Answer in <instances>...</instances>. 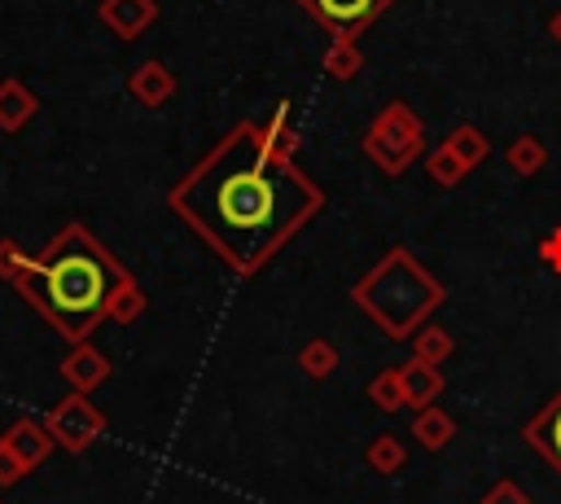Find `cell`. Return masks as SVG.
I'll use <instances>...</instances> for the list:
<instances>
[{
    "mask_svg": "<svg viewBox=\"0 0 561 504\" xmlns=\"http://www.w3.org/2000/svg\"><path fill=\"white\" fill-rule=\"evenodd\" d=\"M425 175H430L438 188H456V184H465L469 167H465L447 145H438V149H430V153H425Z\"/></svg>",
    "mask_w": 561,
    "mask_h": 504,
    "instance_id": "obj_22",
    "label": "cell"
},
{
    "mask_svg": "<svg viewBox=\"0 0 561 504\" xmlns=\"http://www.w3.org/2000/svg\"><path fill=\"white\" fill-rule=\"evenodd\" d=\"M548 35H552V39H557V44H561V9H557V13H552V18H548Z\"/></svg>",
    "mask_w": 561,
    "mask_h": 504,
    "instance_id": "obj_27",
    "label": "cell"
},
{
    "mask_svg": "<svg viewBox=\"0 0 561 504\" xmlns=\"http://www.w3.org/2000/svg\"><path fill=\"white\" fill-rule=\"evenodd\" d=\"M320 70L337 83H351L359 70H364V48L359 39H346V35H329V48L320 57Z\"/></svg>",
    "mask_w": 561,
    "mask_h": 504,
    "instance_id": "obj_15",
    "label": "cell"
},
{
    "mask_svg": "<svg viewBox=\"0 0 561 504\" xmlns=\"http://www.w3.org/2000/svg\"><path fill=\"white\" fill-rule=\"evenodd\" d=\"M0 280H9L70 346L92 342V333L110 320L114 298L136 280L105 241L70 219L39 254H26L18 241H0Z\"/></svg>",
    "mask_w": 561,
    "mask_h": 504,
    "instance_id": "obj_2",
    "label": "cell"
},
{
    "mask_svg": "<svg viewBox=\"0 0 561 504\" xmlns=\"http://www.w3.org/2000/svg\"><path fill=\"white\" fill-rule=\"evenodd\" d=\"M145 307H149V298H145V289L131 280L118 298H114V307H110V320L114 324H131V320H140L145 316Z\"/></svg>",
    "mask_w": 561,
    "mask_h": 504,
    "instance_id": "obj_24",
    "label": "cell"
},
{
    "mask_svg": "<svg viewBox=\"0 0 561 504\" xmlns=\"http://www.w3.org/2000/svg\"><path fill=\"white\" fill-rule=\"evenodd\" d=\"M294 4L329 35H346V39H359L386 9H394V0H294Z\"/></svg>",
    "mask_w": 561,
    "mask_h": 504,
    "instance_id": "obj_6",
    "label": "cell"
},
{
    "mask_svg": "<svg viewBox=\"0 0 561 504\" xmlns=\"http://www.w3.org/2000/svg\"><path fill=\"white\" fill-rule=\"evenodd\" d=\"M61 377H66L70 390L92 394V390L110 377V355H105L101 346H92V342H75V346L66 351V359H61Z\"/></svg>",
    "mask_w": 561,
    "mask_h": 504,
    "instance_id": "obj_9",
    "label": "cell"
},
{
    "mask_svg": "<svg viewBox=\"0 0 561 504\" xmlns=\"http://www.w3.org/2000/svg\"><path fill=\"white\" fill-rule=\"evenodd\" d=\"M504 158H508V167H513L517 175H526V180L548 167V149H543L539 136H517V140L504 149Z\"/></svg>",
    "mask_w": 561,
    "mask_h": 504,
    "instance_id": "obj_21",
    "label": "cell"
},
{
    "mask_svg": "<svg viewBox=\"0 0 561 504\" xmlns=\"http://www.w3.org/2000/svg\"><path fill=\"white\" fill-rule=\"evenodd\" d=\"M96 13L118 39H140L158 22V0H101Z\"/></svg>",
    "mask_w": 561,
    "mask_h": 504,
    "instance_id": "obj_10",
    "label": "cell"
},
{
    "mask_svg": "<svg viewBox=\"0 0 561 504\" xmlns=\"http://www.w3.org/2000/svg\"><path fill=\"white\" fill-rule=\"evenodd\" d=\"M39 110V96L22 79H0V131H22Z\"/></svg>",
    "mask_w": 561,
    "mask_h": 504,
    "instance_id": "obj_13",
    "label": "cell"
},
{
    "mask_svg": "<svg viewBox=\"0 0 561 504\" xmlns=\"http://www.w3.org/2000/svg\"><path fill=\"white\" fill-rule=\"evenodd\" d=\"M399 381H403V399L408 408H430L438 394H443V368L438 364H425V359H408L399 364Z\"/></svg>",
    "mask_w": 561,
    "mask_h": 504,
    "instance_id": "obj_12",
    "label": "cell"
},
{
    "mask_svg": "<svg viewBox=\"0 0 561 504\" xmlns=\"http://www.w3.org/2000/svg\"><path fill=\"white\" fill-rule=\"evenodd\" d=\"M408 342H412V359H425V364H438V368H443V359L456 355V337L443 324H421Z\"/></svg>",
    "mask_w": 561,
    "mask_h": 504,
    "instance_id": "obj_17",
    "label": "cell"
},
{
    "mask_svg": "<svg viewBox=\"0 0 561 504\" xmlns=\"http://www.w3.org/2000/svg\"><path fill=\"white\" fill-rule=\"evenodd\" d=\"M368 399H373V408H381V412H399V408H408L399 368H381V373L368 381Z\"/></svg>",
    "mask_w": 561,
    "mask_h": 504,
    "instance_id": "obj_23",
    "label": "cell"
},
{
    "mask_svg": "<svg viewBox=\"0 0 561 504\" xmlns=\"http://www.w3.org/2000/svg\"><path fill=\"white\" fill-rule=\"evenodd\" d=\"M351 302L390 337V342H408L421 324H430V316L447 302V289L438 285V276L408 250V245H390L355 285H351Z\"/></svg>",
    "mask_w": 561,
    "mask_h": 504,
    "instance_id": "obj_3",
    "label": "cell"
},
{
    "mask_svg": "<svg viewBox=\"0 0 561 504\" xmlns=\"http://www.w3.org/2000/svg\"><path fill=\"white\" fill-rule=\"evenodd\" d=\"M478 504H530V495H526V486H522V482L500 478V482H491V486L482 491V500H478Z\"/></svg>",
    "mask_w": 561,
    "mask_h": 504,
    "instance_id": "obj_25",
    "label": "cell"
},
{
    "mask_svg": "<svg viewBox=\"0 0 561 504\" xmlns=\"http://www.w3.org/2000/svg\"><path fill=\"white\" fill-rule=\"evenodd\" d=\"M18 478H26V469H22V465L13 460V451L0 443V486H13Z\"/></svg>",
    "mask_w": 561,
    "mask_h": 504,
    "instance_id": "obj_26",
    "label": "cell"
},
{
    "mask_svg": "<svg viewBox=\"0 0 561 504\" xmlns=\"http://www.w3.org/2000/svg\"><path fill=\"white\" fill-rule=\"evenodd\" d=\"M0 443L13 451V460H18L26 473H35V469L48 460V451H53V434H48V425L35 421V416H18V421L0 434Z\"/></svg>",
    "mask_w": 561,
    "mask_h": 504,
    "instance_id": "obj_7",
    "label": "cell"
},
{
    "mask_svg": "<svg viewBox=\"0 0 561 504\" xmlns=\"http://www.w3.org/2000/svg\"><path fill=\"white\" fill-rule=\"evenodd\" d=\"M522 443L535 447V451L561 473V390L522 425Z\"/></svg>",
    "mask_w": 561,
    "mask_h": 504,
    "instance_id": "obj_8",
    "label": "cell"
},
{
    "mask_svg": "<svg viewBox=\"0 0 561 504\" xmlns=\"http://www.w3.org/2000/svg\"><path fill=\"white\" fill-rule=\"evenodd\" d=\"M44 425H48V434H53V443L57 447H66V451H88L96 438H101V429H105V412L88 399V394H66V399H57L53 408H48V416H44Z\"/></svg>",
    "mask_w": 561,
    "mask_h": 504,
    "instance_id": "obj_5",
    "label": "cell"
},
{
    "mask_svg": "<svg viewBox=\"0 0 561 504\" xmlns=\"http://www.w3.org/2000/svg\"><path fill=\"white\" fill-rule=\"evenodd\" d=\"M412 438L425 447V451H443L451 438H456V416L451 412H443L438 403H430V408H416L412 412Z\"/></svg>",
    "mask_w": 561,
    "mask_h": 504,
    "instance_id": "obj_14",
    "label": "cell"
},
{
    "mask_svg": "<svg viewBox=\"0 0 561 504\" xmlns=\"http://www.w3.org/2000/svg\"><path fill=\"white\" fill-rule=\"evenodd\" d=\"M167 206L228 272L254 276L324 210V188L294 158H276L245 118L171 184Z\"/></svg>",
    "mask_w": 561,
    "mask_h": 504,
    "instance_id": "obj_1",
    "label": "cell"
},
{
    "mask_svg": "<svg viewBox=\"0 0 561 504\" xmlns=\"http://www.w3.org/2000/svg\"><path fill=\"white\" fill-rule=\"evenodd\" d=\"M359 149H364V158L381 175L394 180V175H403L421 158V149H425V123H421V114L408 101H386L373 114V123L364 127Z\"/></svg>",
    "mask_w": 561,
    "mask_h": 504,
    "instance_id": "obj_4",
    "label": "cell"
},
{
    "mask_svg": "<svg viewBox=\"0 0 561 504\" xmlns=\"http://www.w3.org/2000/svg\"><path fill=\"white\" fill-rule=\"evenodd\" d=\"M443 145H447V149H451V153H456V158H460V162H465L469 171H473V167H478V162H482V158L491 153L486 136H482V131H478L473 123H460V127H451V131L443 136Z\"/></svg>",
    "mask_w": 561,
    "mask_h": 504,
    "instance_id": "obj_19",
    "label": "cell"
},
{
    "mask_svg": "<svg viewBox=\"0 0 561 504\" xmlns=\"http://www.w3.org/2000/svg\"><path fill=\"white\" fill-rule=\"evenodd\" d=\"M175 88H180V79H175V75H171V66H167V61H158V57L140 61V66L127 75V92H131L140 105H149V110L167 105V101L175 96Z\"/></svg>",
    "mask_w": 561,
    "mask_h": 504,
    "instance_id": "obj_11",
    "label": "cell"
},
{
    "mask_svg": "<svg viewBox=\"0 0 561 504\" xmlns=\"http://www.w3.org/2000/svg\"><path fill=\"white\" fill-rule=\"evenodd\" d=\"M364 460H368V469H373V473L394 478V473L408 465V447H403L394 434H377V438L364 447Z\"/></svg>",
    "mask_w": 561,
    "mask_h": 504,
    "instance_id": "obj_18",
    "label": "cell"
},
{
    "mask_svg": "<svg viewBox=\"0 0 561 504\" xmlns=\"http://www.w3.org/2000/svg\"><path fill=\"white\" fill-rule=\"evenodd\" d=\"M263 127V140H267V149L276 153V158H294L298 153V127H294V118H289V105L280 101L276 110H272V118H263L259 123Z\"/></svg>",
    "mask_w": 561,
    "mask_h": 504,
    "instance_id": "obj_16",
    "label": "cell"
},
{
    "mask_svg": "<svg viewBox=\"0 0 561 504\" xmlns=\"http://www.w3.org/2000/svg\"><path fill=\"white\" fill-rule=\"evenodd\" d=\"M337 346L329 342V337H311L302 351H298V368L311 377V381H324V377H333L337 373Z\"/></svg>",
    "mask_w": 561,
    "mask_h": 504,
    "instance_id": "obj_20",
    "label": "cell"
}]
</instances>
